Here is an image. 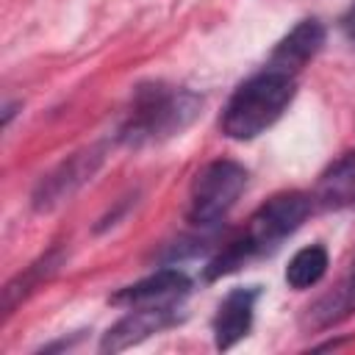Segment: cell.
I'll return each instance as SVG.
<instances>
[{
  "mask_svg": "<svg viewBox=\"0 0 355 355\" xmlns=\"http://www.w3.org/2000/svg\"><path fill=\"white\" fill-rule=\"evenodd\" d=\"M352 313H355V266H352V272L336 288H330L313 305L305 308L302 327L319 333V330H327V327L344 322Z\"/></svg>",
  "mask_w": 355,
  "mask_h": 355,
  "instance_id": "8fae6325",
  "label": "cell"
},
{
  "mask_svg": "<svg viewBox=\"0 0 355 355\" xmlns=\"http://www.w3.org/2000/svg\"><path fill=\"white\" fill-rule=\"evenodd\" d=\"M180 322V305H136V308H128V313L114 322L97 349L100 352H125L141 341H147L150 336L172 327Z\"/></svg>",
  "mask_w": 355,
  "mask_h": 355,
  "instance_id": "8992f818",
  "label": "cell"
},
{
  "mask_svg": "<svg viewBox=\"0 0 355 355\" xmlns=\"http://www.w3.org/2000/svg\"><path fill=\"white\" fill-rule=\"evenodd\" d=\"M327 266H330L327 247L324 244H308L291 255V261L286 266V283L294 291H305L324 277Z\"/></svg>",
  "mask_w": 355,
  "mask_h": 355,
  "instance_id": "4fadbf2b",
  "label": "cell"
},
{
  "mask_svg": "<svg viewBox=\"0 0 355 355\" xmlns=\"http://www.w3.org/2000/svg\"><path fill=\"white\" fill-rule=\"evenodd\" d=\"M313 200L305 191H280L269 197L244 225V230L230 239L205 266V280H219L225 275L239 272L255 258L275 252L300 225L311 216Z\"/></svg>",
  "mask_w": 355,
  "mask_h": 355,
  "instance_id": "7a4b0ae2",
  "label": "cell"
},
{
  "mask_svg": "<svg viewBox=\"0 0 355 355\" xmlns=\"http://www.w3.org/2000/svg\"><path fill=\"white\" fill-rule=\"evenodd\" d=\"M202 111V94L172 86L164 80L139 83L130 94V103L122 111V119L114 130V139L125 147L161 144L180 136Z\"/></svg>",
  "mask_w": 355,
  "mask_h": 355,
  "instance_id": "6da1fadb",
  "label": "cell"
},
{
  "mask_svg": "<svg viewBox=\"0 0 355 355\" xmlns=\"http://www.w3.org/2000/svg\"><path fill=\"white\" fill-rule=\"evenodd\" d=\"M105 161V147L103 144H92V147H83L72 155H67L64 161H58L50 172H44L33 191H31V205L36 214H47L58 205H64L78 189H83L94 175L97 169L103 166Z\"/></svg>",
  "mask_w": 355,
  "mask_h": 355,
  "instance_id": "5b68a950",
  "label": "cell"
},
{
  "mask_svg": "<svg viewBox=\"0 0 355 355\" xmlns=\"http://www.w3.org/2000/svg\"><path fill=\"white\" fill-rule=\"evenodd\" d=\"M297 94V75L263 64L255 75H250L244 83L236 86L230 94L219 128L233 141H250L261 133H266L291 105Z\"/></svg>",
  "mask_w": 355,
  "mask_h": 355,
  "instance_id": "3957f363",
  "label": "cell"
},
{
  "mask_svg": "<svg viewBox=\"0 0 355 355\" xmlns=\"http://www.w3.org/2000/svg\"><path fill=\"white\" fill-rule=\"evenodd\" d=\"M311 200L313 208L322 211H344L355 205V153H344L319 175Z\"/></svg>",
  "mask_w": 355,
  "mask_h": 355,
  "instance_id": "30bf717a",
  "label": "cell"
},
{
  "mask_svg": "<svg viewBox=\"0 0 355 355\" xmlns=\"http://www.w3.org/2000/svg\"><path fill=\"white\" fill-rule=\"evenodd\" d=\"M191 291V277L178 266L155 269L153 275L122 286L108 297L111 305L119 308H136V305H180L186 294Z\"/></svg>",
  "mask_w": 355,
  "mask_h": 355,
  "instance_id": "52a82bcc",
  "label": "cell"
},
{
  "mask_svg": "<svg viewBox=\"0 0 355 355\" xmlns=\"http://www.w3.org/2000/svg\"><path fill=\"white\" fill-rule=\"evenodd\" d=\"M17 108H19V103H6V108H3V128H8V125H11V119H14Z\"/></svg>",
  "mask_w": 355,
  "mask_h": 355,
  "instance_id": "9a60e30c",
  "label": "cell"
},
{
  "mask_svg": "<svg viewBox=\"0 0 355 355\" xmlns=\"http://www.w3.org/2000/svg\"><path fill=\"white\" fill-rule=\"evenodd\" d=\"M61 263H64V252L55 247V250H50V252H44L42 258H36L31 266H25L17 277H11L8 283H6V288H3V316H8L28 294H33L42 283H47L58 269H61Z\"/></svg>",
  "mask_w": 355,
  "mask_h": 355,
  "instance_id": "7c38bea8",
  "label": "cell"
},
{
  "mask_svg": "<svg viewBox=\"0 0 355 355\" xmlns=\"http://www.w3.org/2000/svg\"><path fill=\"white\" fill-rule=\"evenodd\" d=\"M244 189H247V169L239 161L216 158L205 164L191 180L186 219L200 230L219 225L227 216V211L239 202Z\"/></svg>",
  "mask_w": 355,
  "mask_h": 355,
  "instance_id": "277c9868",
  "label": "cell"
},
{
  "mask_svg": "<svg viewBox=\"0 0 355 355\" xmlns=\"http://www.w3.org/2000/svg\"><path fill=\"white\" fill-rule=\"evenodd\" d=\"M324 39H327V31L324 25L316 19V17H308V19H300L272 50L269 61L272 67H280L291 75H300L302 67L324 47Z\"/></svg>",
  "mask_w": 355,
  "mask_h": 355,
  "instance_id": "9c48e42d",
  "label": "cell"
},
{
  "mask_svg": "<svg viewBox=\"0 0 355 355\" xmlns=\"http://www.w3.org/2000/svg\"><path fill=\"white\" fill-rule=\"evenodd\" d=\"M341 31H344L347 42L355 44V0H352V6H349V8L344 11V17H341Z\"/></svg>",
  "mask_w": 355,
  "mask_h": 355,
  "instance_id": "5bb4252c",
  "label": "cell"
},
{
  "mask_svg": "<svg viewBox=\"0 0 355 355\" xmlns=\"http://www.w3.org/2000/svg\"><path fill=\"white\" fill-rule=\"evenodd\" d=\"M258 297H261L258 286H239V288H230L222 297V302H219V308L214 313V322H211L214 347L216 349L225 352V349L236 347L241 338L250 336Z\"/></svg>",
  "mask_w": 355,
  "mask_h": 355,
  "instance_id": "ba28073f",
  "label": "cell"
}]
</instances>
